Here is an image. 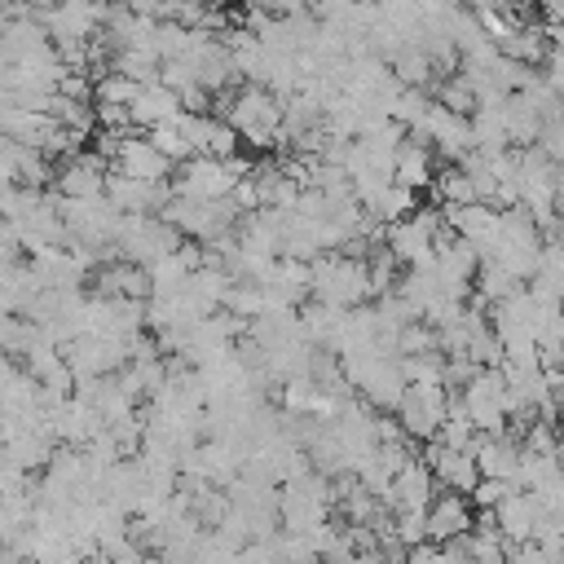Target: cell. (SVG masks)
I'll use <instances>...</instances> for the list:
<instances>
[{"label": "cell", "mask_w": 564, "mask_h": 564, "mask_svg": "<svg viewBox=\"0 0 564 564\" xmlns=\"http://www.w3.org/2000/svg\"><path fill=\"white\" fill-rule=\"evenodd\" d=\"M181 93L176 88H167L163 79H150V84H141V93H137V101H132V123L137 128H159V123H172V119H181Z\"/></svg>", "instance_id": "7402d4cb"}, {"label": "cell", "mask_w": 564, "mask_h": 564, "mask_svg": "<svg viewBox=\"0 0 564 564\" xmlns=\"http://www.w3.org/2000/svg\"><path fill=\"white\" fill-rule=\"evenodd\" d=\"M476 463H480V476H498V480H516L520 476V458H524V445L511 436V432H480L476 445H471Z\"/></svg>", "instance_id": "d6986e66"}, {"label": "cell", "mask_w": 564, "mask_h": 564, "mask_svg": "<svg viewBox=\"0 0 564 564\" xmlns=\"http://www.w3.org/2000/svg\"><path fill=\"white\" fill-rule=\"evenodd\" d=\"M414 137L432 141L436 154L445 163H463L471 150H476V132H471V115H458L449 110L445 101H432V110L423 115V123L414 128Z\"/></svg>", "instance_id": "52a82bcc"}, {"label": "cell", "mask_w": 564, "mask_h": 564, "mask_svg": "<svg viewBox=\"0 0 564 564\" xmlns=\"http://www.w3.org/2000/svg\"><path fill=\"white\" fill-rule=\"evenodd\" d=\"M388 66H392V75H397L405 88H427V79H432V70H436L423 44H405Z\"/></svg>", "instance_id": "f1b7e54d"}, {"label": "cell", "mask_w": 564, "mask_h": 564, "mask_svg": "<svg viewBox=\"0 0 564 564\" xmlns=\"http://www.w3.org/2000/svg\"><path fill=\"white\" fill-rule=\"evenodd\" d=\"M432 203L436 207H467V203H476L480 194H476V181L458 167V163H445L436 176H432Z\"/></svg>", "instance_id": "484cf974"}, {"label": "cell", "mask_w": 564, "mask_h": 564, "mask_svg": "<svg viewBox=\"0 0 564 564\" xmlns=\"http://www.w3.org/2000/svg\"><path fill=\"white\" fill-rule=\"evenodd\" d=\"M401 370L410 383H445V352H410L401 357Z\"/></svg>", "instance_id": "836d02e7"}, {"label": "cell", "mask_w": 564, "mask_h": 564, "mask_svg": "<svg viewBox=\"0 0 564 564\" xmlns=\"http://www.w3.org/2000/svg\"><path fill=\"white\" fill-rule=\"evenodd\" d=\"M511 489H520L516 480H498V476H480V485L471 489V502H476V511H494Z\"/></svg>", "instance_id": "8d00e7d4"}, {"label": "cell", "mask_w": 564, "mask_h": 564, "mask_svg": "<svg viewBox=\"0 0 564 564\" xmlns=\"http://www.w3.org/2000/svg\"><path fill=\"white\" fill-rule=\"evenodd\" d=\"M432 110V97H427V88H401L397 93V106H392V119L397 123H405L410 132L423 123V115Z\"/></svg>", "instance_id": "d590c367"}, {"label": "cell", "mask_w": 564, "mask_h": 564, "mask_svg": "<svg viewBox=\"0 0 564 564\" xmlns=\"http://www.w3.org/2000/svg\"><path fill=\"white\" fill-rule=\"evenodd\" d=\"M313 300L335 308H357L370 300V260L348 251H322L313 260Z\"/></svg>", "instance_id": "7a4b0ae2"}, {"label": "cell", "mask_w": 564, "mask_h": 564, "mask_svg": "<svg viewBox=\"0 0 564 564\" xmlns=\"http://www.w3.org/2000/svg\"><path fill=\"white\" fill-rule=\"evenodd\" d=\"M397 264H401V260L388 251V242L370 251V300H379V295L397 291Z\"/></svg>", "instance_id": "e575fe53"}, {"label": "cell", "mask_w": 564, "mask_h": 564, "mask_svg": "<svg viewBox=\"0 0 564 564\" xmlns=\"http://www.w3.org/2000/svg\"><path fill=\"white\" fill-rule=\"evenodd\" d=\"M436 273H441V282H445V291L454 295V300H463L471 286H476V273H480V251L467 242V238H458V234H449V238H441L436 242Z\"/></svg>", "instance_id": "7c38bea8"}, {"label": "cell", "mask_w": 564, "mask_h": 564, "mask_svg": "<svg viewBox=\"0 0 564 564\" xmlns=\"http://www.w3.org/2000/svg\"><path fill=\"white\" fill-rule=\"evenodd\" d=\"M141 564H167V560H163V555H145Z\"/></svg>", "instance_id": "ab89813d"}, {"label": "cell", "mask_w": 564, "mask_h": 564, "mask_svg": "<svg viewBox=\"0 0 564 564\" xmlns=\"http://www.w3.org/2000/svg\"><path fill=\"white\" fill-rule=\"evenodd\" d=\"M449 401H454V388H449V383H410V388H405V401H401V410H397L405 436L427 445V441L441 432V423H445V414H449Z\"/></svg>", "instance_id": "8992f818"}, {"label": "cell", "mask_w": 564, "mask_h": 564, "mask_svg": "<svg viewBox=\"0 0 564 564\" xmlns=\"http://www.w3.org/2000/svg\"><path fill=\"white\" fill-rule=\"evenodd\" d=\"M436 101H445V106H449V110H458V115H476V110H480V93H476V84H471L463 70L441 75Z\"/></svg>", "instance_id": "4dcf8cb0"}, {"label": "cell", "mask_w": 564, "mask_h": 564, "mask_svg": "<svg viewBox=\"0 0 564 564\" xmlns=\"http://www.w3.org/2000/svg\"><path fill=\"white\" fill-rule=\"evenodd\" d=\"M405 388H410V379H405V370H401V357H379V366L366 375V383H361L357 392H361V401H366L370 410L397 414L401 401H405Z\"/></svg>", "instance_id": "e0dca14e"}, {"label": "cell", "mask_w": 564, "mask_h": 564, "mask_svg": "<svg viewBox=\"0 0 564 564\" xmlns=\"http://www.w3.org/2000/svg\"><path fill=\"white\" fill-rule=\"evenodd\" d=\"M397 516V538L414 551V546H423V542H432L427 538V511H392Z\"/></svg>", "instance_id": "74e56055"}, {"label": "cell", "mask_w": 564, "mask_h": 564, "mask_svg": "<svg viewBox=\"0 0 564 564\" xmlns=\"http://www.w3.org/2000/svg\"><path fill=\"white\" fill-rule=\"evenodd\" d=\"M471 132H476V150H485V154L511 150V132H507L502 106H480V110L471 115Z\"/></svg>", "instance_id": "83f0119b"}, {"label": "cell", "mask_w": 564, "mask_h": 564, "mask_svg": "<svg viewBox=\"0 0 564 564\" xmlns=\"http://www.w3.org/2000/svg\"><path fill=\"white\" fill-rule=\"evenodd\" d=\"M463 405H467V414L476 419V427L480 432H507V423H511V392H507V375L498 370V366H485V370H476V379L471 383H463Z\"/></svg>", "instance_id": "5b68a950"}, {"label": "cell", "mask_w": 564, "mask_h": 564, "mask_svg": "<svg viewBox=\"0 0 564 564\" xmlns=\"http://www.w3.org/2000/svg\"><path fill=\"white\" fill-rule=\"evenodd\" d=\"M494 516H498V529L507 533V542H529L538 533V520H542V498L533 489H511L494 507Z\"/></svg>", "instance_id": "ffe728a7"}, {"label": "cell", "mask_w": 564, "mask_h": 564, "mask_svg": "<svg viewBox=\"0 0 564 564\" xmlns=\"http://www.w3.org/2000/svg\"><path fill=\"white\" fill-rule=\"evenodd\" d=\"M220 106H225V119L242 132L247 145L269 150V145L282 141V97L269 93L264 84H242L234 93H220Z\"/></svg>", "instance_id": "6da1fadb"}, {"label": "cell", "mask_w": 564, "mask_h": 564, "mask_svg": "<svg viewBox=\"0 0 564 564\" xmlns=\"http://www.w3.org/2000/svg\"><path fill=\"white\" fill-rule=\"evenodd\" d=\"M542 313H546V304H538V300H533L529 282H524L516 295H507V300L489 304V322H494V330H498V339H502L507 348H516V344H538Z\"/></svg>", "instance_id": "ba28073f"}, {"label": "cell", "mask_w": 564, "mask_h": 564, "mask_svg": "<svg viewBox=\"0 0 564 564\" xmlns=\"http://www.w3.org/2000/svg\"><path fill=\"white\" fill-rule=\"evenodd\" d=\"M97 295H128V300H150L154 295V278H150V269L145 264H132V260H110V264H101L97 273Z\"/></svg>", "instance_id": "44dd1931"}, {"label": "cell", "mask_w": 564, "mask_h": 564, "mask_svg": "<svg viewBox=\"0 0 564 564\" xmlns=\"http://www.w3.org/2000/svg\"><path fill=\"white\" fill-rule=\"evenodd\" d=\"M498 53L502 57H516L524 66H546V53H551V35L542 26H520L511 31L507 40H498Z\"/></svg>", "instance_id": "4316f807"}, {"label": "cell", "mask_w": 564, "mask_h": 564, "mask_svg": "<svg viewBox=\"0 0 564 564\" xmlns=\"http://www.w3.org/2000/svg\"><path fill=\"white\" fill-rule=\"evenodd\" d=\"M423 458H427V467L436 471V480H441V489H458V494H471L476 485H480V463H476V454L471 449H454V445H445V441H427L423 445Z\"/></svg>", "instance_id": "4fadbf2b"}, {"label": "cell", "mask_w": 564, "mask_h": 564, "mask_svg": "<svg viewBox=\"0 0 564 564\" xmlns=\"http://www.w3.org/2000/svg\"><path fill=\"white\" fill-rule=\"evenodd\" d=\"M432 176H436V145L410 132V137L401 141V150H397L392 181H401V185H410V189H432Z\"/></svg>", "instance_id": "603a6c76"}, {"label": "cell", "mask_w": 564, "mask_h": 564, "mask_svg": "<svg viewBox=\"0 0 564 564\" xmlns=\"http://www.w3.org/2000/svg\"><path fill=\"white\" fill-rule=\"evenodd\" d=\"M471 529H476V502H471V494L445 489L441 498H432V507H427V538L432 542H454V538H467Z\"/></svg>", "instance_id": "5bb4252c"}, {"label": "cell", "mask_w": 564, "mask_h": 564, "mask_svg": "<svg viewBox=\"0 0 564 564\" xmlns=\"http://www.w3.org/2000/svg\"><path fill=\"white\" fill-rule=\"evenodd\" d=\"M0 176H4V185L40 189L48 181V154L40 145H26V141L4 137V145H0Z\"/></svg>", "instance_id": "ac0fdd59"}, {"label": "cell", "mask_w": 564, "mask_h": 564, "mask_svg": "<svg viewBox=\"0 0 564 564\" xmlns=\"http://www.w3.org/2000/svg\"><path fill=\"white\" fill-rule=\"evenodd\" d=\"M181 128L194 145V154H212V159H234L238 145H242V132L225 119V115H194V110H181Z\"/></svg>", "instance_id": "8fae6325"}, {"label": "cell", "mask_w": 564, "mask_h": 564, "mask_svg": "<svg viewBox=\"0 0 564 564\" xmlns=\"http://www.w3.org/2000/svg\"><path fill=\"white\" fill-rule=\"evenodd\" d=\"M502 119H507V132H511V145L516 150H529L542 141V128H546V115L538 110V101L529 93H507L502 101Z\"/></svg>", "instance_id": "cb8c5ba5"}, {"label": "cell", "mask_w": 564, "mask_h": 564, "mask_svg": "<svg viewBox=\"0 0 564 564\" xmlns=\"http://www.w3.org/2000/svg\"><path fill=\"white\" fill-rule=\"evenodd\" d=\"M163 220H172L185 238L198 242H220L238 229L242 207L234 198H189V194H172V203L163 207Z\"/></svg>", "instance_id": "3957f363"}, {"label": "cell", "mask_w": 564, "mask_h": 564, "mask_svg": "<svg viewBox=\"0 0 564 564\" xmlns=\"http://www.w3.org/2000/svg\"><path fill=\"white\" fill-rule=\"evenodd\" d=\"M524 282L511 273V269H502L498 260H485L480 264V273H476V295L480 300H489V304H498V300H507V295H516Z\"/></svg>", "instance_id": "f546056e"}, {"label": "cell", "mask_w": 564, "mask_h": 564, "mask_svg": "<svg viewBox=\"0 0 564 564\" xmlns=\"http://www.w3.org/2000/svg\"><path fill=\"white\" fill-rule=\"evenodd\" d=\"M115 172L123 176H137V181H172V159L150 141V137H137V132H123L119 145H115V159H110Z\"/></svg>", "instance_id": "30bf717a"}, {"label": "cell", "mask_w": 564, "mask_h": 564, "mask_svg": "<svg viewBox=\"0 0 564 564\" xmlns=\"http://www.w3.org/2000/svg\"><path fill=\"white\" fill-rule=\"evenodd\" d=\"M181 242H185V234L172 220H163V216H123V229H119V242L115 247H119L123 260L150 269L163 256L181 251Z\"/></svg>", "instance_id": "277c9868"}, {"label": "cell", "mask_w": 564, "mask_h": 564, "mask_svg": "<svg viewBox=\"0 0 564 564\" xmlns=\"http://www.w3.org/2000/svg\"><path fill=\"white\" fill-rule=\"evenodd\" d=\"M0 128H4V137H13V141L44 145V137L57 128V119H53V110H35V106H13V101H4V106H0Z\"/></svg>", "instance_id": "d4e9b609"}, {"label": "cell", "mask_w": 564, "mask_h": 564, "mask_svg": "<svg viewBox=\"0 0 564 564\" xmlns=\"http://www.w3.org/2000/svg\"><path fill=\"white\" fill-rule=\"evenodd\" d=\"M172 163H185V159H194V145H189V137H185V128H181V119H172V123H159V128H150L145 132Z\"/></svg>", "instance_id": "d6a6232c"}, {"label": "cell", "mask_w": 564, "mask_h": 564, "mask_svg": "<svg viewBox=\"0 0 564 564\" xmlns=\"http://www.w3.org/2000/svg\"><path fill=\"white\" fill-rule=\"evenodd\" d=\"M538 145H542V150L564 167V115H560V119H551V123L542 128V141H538Z\"/></svg>", "instance_id": "f35d334b"}, {"label": "cell", "mask_w": 564, "mask_h": 564, "mask_svg": "<svg viewBox=\"0 0 564 564\" xmlns=\"http://www.w3.org/2000/svg\"><path fill=\"white\" fill-rule=\"evenodd\" d=\"M242 176L229 167V159H212V154H194L185 163H176V194H189V198H229L234 185Z\"/></svg>", "instance_id": "9c48e42d"}, {"label": "cell", "mask_w": 564, "mask_h": 564, "mask_svg": "<svg viewBox=\"0 0 564 564\" xmlns=\"http://www.w3.org/2000/svg\"><path fill=\"white\" fill-rule=\"evenodd\" d=\"M137 93H141V79H132V75H123V70H106V75H97V93H93V101L132 106Z\"/></svg>", "instance_id": "1f68e13d"}, {"label": "cell", "mask_w": 564, "mask_h": 564, "mask_svg": "<svg viewBox=\"0 0 564 564\" xmlns=\"http://www.w3.org/2000/svg\"><path fill=\"white\" fill-rule=\"evenodd\" d=\"M106 181H110V163L101 154H75L57 167V194L62 198H101L106 194Z\"/></svg>", "instance_id": "9a60e30c"}, {"label": "cell", "mask_w": 564, "mask_h": 564, "mask_svg": "<svg viewBox=\"0 0 564 564\" xmlns=\"http://www.w3.org/2000/svg\"><path fill=\"white\" fill-rule=\"evenodd\" d=\"M436 471L427 467V458H410L397 476H392V494H388V511H427L432 507V489H436Z\"/></svg>", "instance_id": "2e32d148"}]
</instances>
